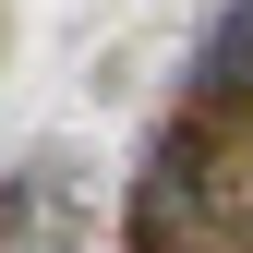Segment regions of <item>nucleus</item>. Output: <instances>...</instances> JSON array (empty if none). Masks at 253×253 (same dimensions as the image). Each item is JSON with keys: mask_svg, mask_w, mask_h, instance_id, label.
<instances>
[{"mask_svg": "<svg viewBox=\"0 0 253 253\" xmlns=\"http://www.w3.org/2000/svg\"><path fill=\"white\" fill-rule=\"evenodd\" d=\"M205 84H217V97H241V84H253V0L205 37Z\"/></svg>", "mask_w": 253, "mask_h": 253, "instance_id": "nucleus-1", "label": "nucleus"}]
</instances>
